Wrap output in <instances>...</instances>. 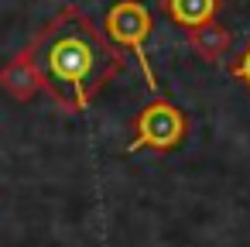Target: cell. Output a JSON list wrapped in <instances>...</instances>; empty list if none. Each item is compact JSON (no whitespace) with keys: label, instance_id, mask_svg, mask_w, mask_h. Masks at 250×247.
I'll use <instances>...</instances> for the list:
<instances>
[{"label":"cell","instance_id":"obj_1","mask_svg":"<svg viewBox=\"0 0 250 247\" xmlns=\"http://www.w3.org/2000/svg\"><path fill=\"white\" fill-rule=\"evenodd\" d=\"M28 48L42 69L45 93L69 113L86 110L93 96L110 86V79H117L127 66L124 48L113 45L76 4L62 7Z\"/></svg>","mask_w":250,"mask_h":247},{"label":"cell","instance_id":"obj_2","mask_svg":"<svg viewBox=\"0 0 250 247\" xmlns=\"http://www.w3.org/2000/svg\"><path fill=\"white\" fill-rule=\"evenodd\" d=\"M151 31H154V21H151V11L141 4V0H117V4L106 11L103 18V35L120 45V48H130L137 55V66L144 72V83L151 93H161L158 86V76L151 69V59H147V42H151Z\"/></svg>","mask_w":250,"mask_h":247},{"label":"cell","instance_id":"obj_3","mask_svg":"<svg viewBox=\"0 0 250 247\" xmlns=\"http://www.w3.org/2000/svg\"><path fill=\"white\" fill-rule=\"evenodd\" d=\"M130 131L134 134H130L127 151H158V155H165V151L182 148V141L188 137V117H185L182 107L158 96V100H151L147 107L137 110Z\"/></svg>","mask_w":250,"mask_h":247},{"label":"cell","instance_id":"obj_4","mask_svg":"<svg viewBox=\"0 0 250 247\" xmlns=\"http://www.w3.org/2000/svg\"><path fill=\"white\" fill-rule=\"evenodd\" d=\"M0 90L11 93L18 103H28L45 90V79H42V69H38L31 48H21L4 69H0Z\"/></svg>","mask_w":250,"mask_h":247},{"label":"cell","instance_id":"obj_5","mask_svg":"<svg viewBox=\"0 0 250 247\" xmlns=\"http://www.w3.org/2000/svg\"><path fill=\"white\" fill-rule=\"evenodd\" d=\"M188 45H192V52L202 59V62H209V66H216V62H223L226 55H229V48H233V31L229 28H223L219 21H206V24H195V28H188Z\"/></svg>","mask_w":250,"mask_h":247},{"label":"cell","instance_id":"obj_6","mask_svg":"<svg viewBox=\"0 0 250 247\" xmlns=\"http://www.w3.org/2000/svg\"><path fill=\"white\" fill-rule=\"evenodd\" d=\"M219 11H223V0H161V14L185 31L195 24L216 21Z\"/></svg>","mask_w":250,"mask_h":247},{"label":"cell","instance_id":"obj_7","mask_svg":"<svg viewBox=\"0 0 250 247\" xmlns=\"http://www.w3.org/2000/svg\"><path fill=\"white\" fill-rule=\"evenodd\" d=\"M226 72H229V76H233V79H236V83L250 93V42L240 48V55H236V59H229Z\"/></svg>","mask_w":250,"mask_h":247}]
</instances>
